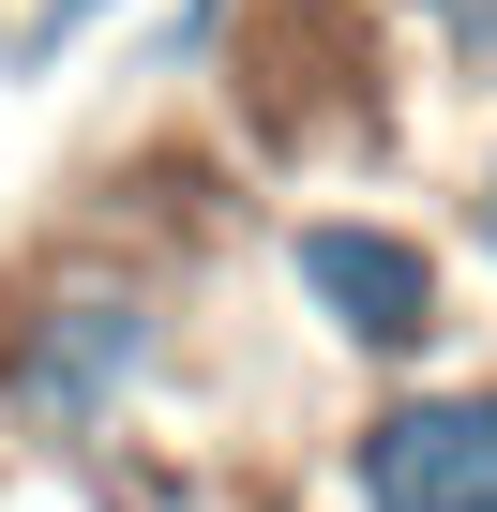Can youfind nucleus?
<instances>
[{"label": "nucleus", "instance_id": "obj_1", "mask_svg": "<svg viewBox=\"0 0 497 512\" xmlns=\"http://www.w3.org/2000/svg\"><path fill=\"white\" fill-rule=\"evenodd\" d=\"M196 317H181V272L151 241H46L0 272V437H16L31 467H91L151 422V392L181 377Z\"/></svg>", "mask_w": 497, "mask_h": 512}, {"label": "nucleus", "instance_id": "obj_2", "mask_svg": "<svg viewBox=\"0 0 497 512\" xmlns=\"http://www.w3.org/2000/svg\"><path fill=\"white\" fill-rule=\"evenodd\" d=\"M272 302L287 332H317L347 377H407V362H452L467 332V272L422 211H377V196H317V211H272Z\"/></svg>", "mask_w": 497, "mask_h": 512}, {"label": "nucleus", "instance_id": "obj_6", "mask_svg": "<svg viewBox=\"0 0 497 512\" xmlns=\"http://www.w3.org/2000/svg\"><path fill=\"white\" fill-rule=\"evenodd\" d=\"M452 272L497 287V91H482V136H467V166H452Z\"/></svg>", "mask_w": 497, "mask_h": 512}, {"label": "nucleus", "instance_id": "obj_3", "mask_svg": "<svg viewBox=\"0 0 497 512\" xmlns=\"http://www.w3.org/2000/svg\"><path fill=\"white\" fill-rule=\"evenodd\" d=\"M332 512H497V362L362 377L332 437Z\"/></svg>", "mask_w": 497, "mask_h": 512}, {"label": "nucleus", "instance_id": "obj_5", "mask_svg": "<svg viewBox=\"0 0 497 512\" xmlns=\"http://www.w3.org/2000/svg\"><path fill=\"white\" fill-rule=\"evenodd\" d=\"M392 31H407L452 91H497V0H392Z\"/></svg>", "mask_w": 497, "mask_h": 512}, {"label": "nucleus", "instance_id": "obj_4", "mask_svg": "<svg viewBox=\"0 0 497 512\" xmlns=\"http://www.w3.org/2000/svg\"><path fill=\"white\" fill-rule=\"evenodd\" d=\"M241 16H257V0H166V16L136 31V76H151V91H211V76L241 61Z\"/></svg>", "mask_w": 497, "mask_h": 512}]
</instances>
